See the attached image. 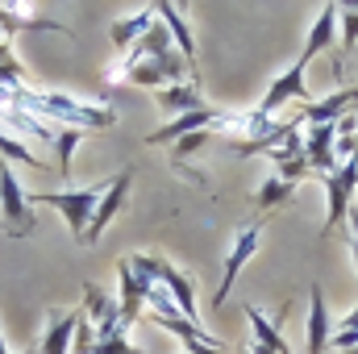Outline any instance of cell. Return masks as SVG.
<instances>
[{"mask_svg":"<svg viewBox=\"0 0 358 354\" xmlns=\"http://www.w3.org/2000/svg\"><path fill=\"white\" fill-rule=\"evenodd\" d=\"M129 183H134V167H121L117 176L108 179V187H104V196H100V204H96V217H92L88 234H84V242H100L104 238V229L113 225V217L121 213V204H125V196H129Z\"/></svg>","mask_w":358,"mask_h":354,"instance_id":"8","label":"cell"},{"mask_svg":"<svg viewBox=\"0 0 358 354\" xmlns=\"http://www.w3.org/2000/svg\"><path fill=\"white\" fill-rule=\"evenodd\" d=\"M329 313H325V292L313 283V309H308V325H304V354H329Z\"/></svg>","mask_w":358,"mask_h":354,"instance_id":"15","label":"cell"},{"mask_svg":"<svg viewBox=\"0 0 358 354\" xmlns=\"http://www.w3.org/2000/svg\"><path fill=\"white\" fill-rule=\"evenodd\" d=\"M217 121H221V108H200V113H187V117H171L167 125L150 129V134H146V142H150V146H171V142L187 138V134H196V129L217 125Z\"/></svg>","mask_w":358,"mask_h":354,"instance_id":"12","label":"cell"},{"mask_svg":"<svg viewBox=\"0 0 358 354\" xmlns=\"http://www.w3.org/2000/svg\"><path fill=\"white\" fill-rule=\"evenodd\" d=\"M355 104H358V88H338L334 96H325V100H313L300 121H308V125H334L338 117L355 113Z\"/></svg>","mask_w":358,"mask_h":354,"instance_id":"16","label":"cell"},{"mask_svg":"<svg viewBox=\"0 0 358 354\" xmlns=\"http://www.w3.org/2000/svg\"><path fill=\"white\" fill-rule=\"evenodd\" d=\"M142 304H146V292H142V283L134 279V271L129 263L121 259L117 263V309H121V321H125V330L142 317Z\"/></svg>","mask_w":358,"mask_h":354,"instance_id":"18","label":"cell"},{"mask_svg":"<svg viewBox=\"0 0 358 354\" xmlns=\"http://www.w3.org/2000/svg\"><path fill=\"white\" fill-rule=\"evenodd\" d=\"M346 221H350V255H355V271H358V213H355V208H350V217H346Z\"/></svg>","mask_w":358,"mask_h":354,"instance_id":"24","label":"cell"},{"mask_svg":"<svg viewBox=\"0 0 358 354\" xmlns=\"http://www.w3.org/2000/svg\"><path fill=\"white\" fill-rule=\"evenodd\" d=\"M104 187H108V179H104V183H92V187H67V192H34L29 204H46V208H55V213L67 221L71 238L84 242L92 217H96V204H100V196H104Z\"/></svg>","mask_w":358,"mask_h":354,"instance_id":"2","label":"cell"},{"mask_svg":"<svg viewBox=\"0 0 358 354\" xmlns=\"http://www.w3.org/2000/svg\"><path fill=\"white\" fill-rule=\"evenodd\" d=\"M259 242H263V217H255L238 238H234V246H229V259H225V271H221V288H217V296H213V309H221L225 304V296L234 292V279H238V271L255 259V250H259Z\"/></svg>","mask_w":358,"mask_h":354,"instance_id":"6","label":"cell"},{"mask_svg":"<svg viewBox=\"0 0 358 354\" xmlns=\"http://www.w3.org/2000/svg\"><path fill=\"white\" fill-rule=\"evenodd\" d=\"M358 192V155L346 159L334 176H325V196H329V213H325V234L338 229L346 217H350V204H355Z\"/></svg>","mask_w":358,"mask_h":354,"instance_id":"5","label":"cell"},{"mask_svg":"<svg viewBox=\"0 0 358 354\" xmlns=\"http://www.w3.org/2000/svg\"><path fill=\"white\" fill-rule=\"evenodd\" d=\"M0 100L34 113L38 121H55V129H113L117 113L104 100H84L71 92H29V88H0Z\"/></svg>","mask_w":358,"mask_h":354,"instance_id":"1","label":"cell"},{"mask_svg":"<svg viewBox=\"0 0 358 354\" xmlns=\"http://www.w3.org/2000/svg\"><path fill=\"white\" fill-rule=\"evenodd\" d=\"M159 8V17H163V25H167V34H171V42H176L179 59H183V67H187V76H192V84L200 88V71H196V38H192V25H187V8L183 4H155Z\"/></svg>","mask_w":358,"mask_h":354,"instance_id":"10","label":"cell"},{"mask_svg":"<svg viewBox=\"0 0 358 354\" xmlns=\"http://www.w3.org/2000/svg\"><path fill=\"white\" fill-rule=\"evenodd\" d=\"M80 309H67V313H59V317H50V325H46V334H42V346L38 354H71V342H76V330H80Z\"/></svg>","mask_w":358,"mask_h":354,"instance_id":"17","label":"cell"},{"mask_svg":"<svg viewBox=\"0 0 358 354\" xmlns=\"http://www.w3.org/2000/svg\"><path fill=\"white\" fill-rule=\"evenodd\" d=\"M155 21H159V8L155 4H142V8H134V13H125V17H117L113 21V29H108V38H113V46L117 50H134L150 29H155Z\"/></svg>","mask_w":358,"mask_h":354,"instance_id":"11","label":"cell"},{"mask_svg":"<svg viewBox=\"0 0 358 354\" xmlns=\"http://www.w3.org/2000/svg\"><path fill=\"white\" fill-rule=\"evenodd\" d=\"M296 196V183H283V179L271 171L263 179V187H259V196H255V204H259V217H267L271 208H279V204H287Z\"/></svg>","mask_w":358,"mask_h":354,"instance_id":"20","label":"cell"},{"mask_svg":"<svg viewBox=\"0 0 358 354\" xmlns=\"http://www.w3.org/2000/svg\"><path fill=\"white\" fill-rule=\"evenodd\" d=\"M0 351H8V346H4V338H0Z\"/></svg>","mask_w":358,"mask_h":354,"instance_id":"27","label":"cell"},{"mask_svg":"<svg viewBox=\"0 0 358 354\" xmlns=\"http://www.w3.org/2000/svg\"><path fill=\"white\" fill-rule=\"evenodd\" d=\"M80 142H84V129H59L55 134V167L63 171V176H71V159H76V150H80Z\"/></svg>","mask_w":358,"mask_h":354,"instance_id":"22","label":"cell"},{"mask_svg":"<svg viewBox=\"0 0 358 354\" xmlns=\"http://www.w3.org/2000/svg\"><path fill=\"white\" fill-rule=\"evenodd\" d=\"M304 71H308V59H296L283 76L271 80V88L263 92V100H259L255 108L267 113V117H275V108H283L287 100H304V104H313V92H308V84H304Z\"/></svg>","mask_w":358,"mask_h":354,"instance_id":"7","label":"cell"},{"mask_svg":"<svg viewBox=\"0 0 358 354\" xmlns=\"http://www.w3.org/2000/svg\"><path fill=\"white\" fill-rule=\"evenodd\" d=\"M0 159H4V163H25V167H42V159H38L21 138H13V134H4V129H0Z\"/></svg>","mask_w":358,"mask_h":354,"instance_id":"23","label":"cell"},{"mask_svg":"<svg viewBox=\"0 0 358 354\" xmlns=\"http://www.w3.org/2000/svg\"><path fill=\"white\" fill-rule=\"evenodd\" d=\"M21 29H34V34H63V38H76L63 21H50V17H38L29 4H0V42H13Z\"/></svg>","mask_w":358,"mask_h":354,"instance_id":"9","label":"cell"},{"mask_svg":"<svg viewBox=\"0 0 358 354\" xmlns=\"http://www.w3.org/2000/svg\"><path fill=\"white\" fill-rule=\"evenodd\" d=\"M346 354H358V346H355V351H346Z\"/></svg>","mask_w":358,"mask_h":354,"instance_id":"28","label":"cell"},{"mask_svg":"<svg viewBox=\"0 0 358 354\" xmlns=\"http://www.w3.org/2000/svg\"><path fill=\"white\" fill-rule=\"evenodd\" d=\"M155 100H159V108L163 113H171V117H187V113H200V108H208L204 104V96L196 84H171V88H159L155 92Z\"/></svg>","mask_w":358,"mask_h":354,"instance_id":"19","label":"cell"},{"mask_svg":"<svg viewBox=\"0 0 358 354\" xmlns=\"http://www.w3.org/2000/svg\"><path fill=\"white\" fill-rule=\"evenodd\" d=\"M342 330H358V304L346 313V321H342Z\"/></svg>","mask_w":358,"mask_h":354,"instance_id":"26","label":"cell"},{"mask_svg":"<svg viewBox=\"0 0 358 354\" xmlns=\"http://www.w3.org/2000/svg\"><path fill=\"white\" fill-rule=\"evenodd\" d=\"M246 321H250V334H255V346H267L275 354H292L287 351V342H283V334L271 325L267 317L259 313V309H246Z\"/></svg>","mask_w":358,"mask_h":354,"instance_id":"21","label":"cell"},{"mask_svg":"<svg viewBox=\"0 0 358 354\" xmlns=\"http://www.w3.org/2000/svg\"><path fill=\"white\" fill-rule=\"evenodd\" d=\"M183 76H187V67H183V59H179V50H163V55H155V59H142V63H117L113 71H108V84H121V80H129L134 88H171V84H183ZM187 84H192V76H187Z\"/></svg>","mask_w":358,"mask_h":354,"instance_id":"3","label":"cell"},{"mask_svg":"<svg viewBox=\"0 0 358 354\" xmlns=\"http://www.w3.org/2000/svg\"><path fill=\"white\" fill-rule=\"evenodd\" d=\"M159 283L167 288V296L179 304V313H183L187 321H200V309H196V283H192L187 271H179L176 263L163 259V267H159Z\"/></svg>","mask_w":358,"mask_h":354,"instance_id":"14","label":"cell"},{"mask_svg":"<svg viewBox=\"0 0 358 354\" xmlns=\"http://www.w3.org/2000/svg\"><path fill=\"white\" fill-rule=\"evenodd\" d=\"M0 221L8 238H29L34 234V213H29V196L25 183L17 179L13 163L0 159Z\"/></svg>","mask_w":358,"mask_h":354,"instance_id":"4","label":"cell"},{"mask_svg":"<svg viewBox=\"0 0 358 354\" xmlns=\"http://www.w3.org/2000/svg\"><path fill=\"white\" fill-rule=\"evenodd\" d=\"M183 354H225V346H192V351H183Z\"/></svg>","mask_w":358,"mask_h":354,"instance_id":"25","label":"cell"},{"mask_svg":"<svg viewBox=\"0 0 358 354\" xmlns=\"http://www.w3.org/2000/svg\"><path fill=\"white\" fill-rule=\"evenodd\" d=\"M325 50H338V4H321V13H317V21H313V29H308V38H304V50H300V59H317V55H325Z\"/></svg>","mask_w":358,"mask_h":354,"instance_id":"13","label":"cell"},{"mask_svg":"<svg viewBox=\"0 0 358 354\" xmlns=\"http://www.w3.org/2000/svg\"><path fill=\"white\" fill-rule=\"evenodd\" d=\"M355 88H358V84H355Z\"/></svg>","mask_w":358,"mask_h":354,"instance_id":"29","label":"cell"}]
</instances>
